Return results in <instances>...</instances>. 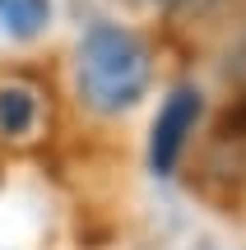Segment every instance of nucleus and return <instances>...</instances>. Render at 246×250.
Listing matches in <instances>:
<instances>
[{
    "instance_id": "nucleus-1",
    "label": "nucleus",
    "mask_w": 246,
    "mask_h": 250,
    "mask_svg": "<svg viewBox=\"0 0 246 250\" xmlns=\"http://www.w3.org/2000/svg\"><path fill=\"white\" fill-rule=\"evenodd\" d=\"M154 83V51L149 42L126 23H98L84 28L74 42V98L93 116H126L144 102Z\"/></svg>"
},
{
    "instance_id": "nucleus-2",
    "label": "nucleus",
    "mask_w": 246,
    "mask_h": 250,
    "mask_svg": "<svg viewBox=\"0 0 246 250\" xmlns=\"http://www.w3.org/2000/svg\"><path fill=\"white\" fill-rule=\"evenodd\" d=\"M200 116H204V93L195 88V83H177V88L167 93V102L158 107L154 130H149V167H154L158 176H172L177 171V162H181V153H186V144H191Z\"/></svg>"
},
{
    "instance_id": "nucleus-3",
    "label": "nucleus",
    "mask_w": 246,
    "mask_h": 250,
    "mask_svg": "<svg viewBox=\"0 0 246 250\" xmlns=\"http://www.w3.org/2000/svg\"><path fill=\"white\" fill-rule=\"evenodd\" d=\"M42 121V98L37 88L19 79H5L0 83V139H28Z\"/></svg>"
},
{
    "instance_id": "nucleus-4",
    "label": "nucleus",
    "mask_w": 246,
    "mask_h": 250,
    "mask_svg": "<svg viewBox=\"0 0 246 250\" xmlns=\"http://www.w3.org/2000/svg\"><path fill=\"white\" fill-rule=\"evenodd\" d=\"M46 19H51V0H0V23L19 42L37 37L46 28Z\"/></svg>"
},
{
    "instance_id": "nucleus-5",
    "label": "nucleus",
    "mask_w": 246,
    "mask_h": 250,
    "mask_svg": "<svg viewBox=\"0 0 246 250\" xmlns=\"http://www.w3.org/2000/svg\"><path fill=\"white\" fill-rule=\"evenodd\" d=\"M135 5H167V0H135Z\"/></svg>"
}]
</instances>
